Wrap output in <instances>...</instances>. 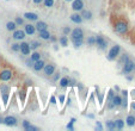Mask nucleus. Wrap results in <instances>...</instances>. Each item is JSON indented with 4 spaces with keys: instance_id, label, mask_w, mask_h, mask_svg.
<instances>
[{
    "instance_id": "nucleus-1",
    "label": "nucleus",
    "mask_w": 135,
    "mask_h": 131,
    "mask_svg": "<svg viewBox=\"0 0 135 131\" xmlns=\"http://www.w3.org/2000/svg\"><path fill=\"white\" fill-rule=\"evenodd\" d=\"M114 30L119 35H126L128 32V23L124 20H117L114 25Z\"/></svg>"
},
{
    "instance_id": "nucleus-32",
    "label": "nucleus",
    "mask_w": 135,
    "mask_h": 131,
    "mask_svg": "<svg viewBox=\"0 0 135 131\" xmlns=\"http://www.w3.org/2000/svg\"><path fill=\"white\" fill-rule=\"evenodd\" d=\"M14 23L17 24V26L24 25V19H23V18H21V17H17V18L14 19Z\"/></svg>"
},
{
    "instance_id": "nucleus-49",
    "label": "nucleus",
    "mask_w": 135,
    "mask_h": 131,
    "mask_svg": "<svg viewBox=\"0 0 135 131\" xmlns=\"http://www.w3.org/2000/svg\"><path fill=\"white\" fill-rule=\"evenodd\" d=\"M3 119H4V118H3V116L0 114V123H3Z\"/></svg>"
},
{
    "instance_id": "nucleus-42",
    "label": "nucleus",
    "mask_w": 135,
    "mask_h": 131,
    "mask_svg": "<svg viewBox=\"0 0 135 131\" xmlns=\"http://www.w3.org/2000/svg\"><path fill=\"white\" fill-rule=\"evenodd\" d=\"M29 125H30V122H28V120H24V122H23V128H24V129L28 128Z\"/></svg>"
},
{
    "instance_id": "nucleus-34",
    "label": "nucleus",
    "mask_w": 135,
    "mask_h": 131,
    "mask_svg": "<svg viewBox=\"0 0 135 131\" xmlns=\"http://www.w3.org/2000/svg\"><path fill=\"white\" fill-rule=\"evenodd\" d=\"M74 122H76V119L72 118L69 123L67 124V129H68V130H74V128H73V124H74Z\"/></svg>"
},
{
    "instance_id": "nucleus-19",
    "label": "nucleus",
    "mask_w": 135,
    "mask_h": 131,
    "mask_svg": "<svg viewBox=\"0 0 135 131\" xmlns=\"http://www.w3.org/2000/svg\"><path fill=\"white\" fill-rule=\"evenodd\" d=\"M38 34H39V37H41L42 39H46V41H47V39H49V38H50V36H52V35L49 34V31H48V30L38 31Z\"/></svg>"
},
{
    "instance_id": "nucleus-16",
    "label": "nucleus",
    "mask_w": 135,
    "mask_h": 131,
    "mask_svg": "<svg viewBox=\"0 0 135 131\" xmlns=\"http://www.w3.org/2000/svg\"><path fill=\"white\" fill-rule=\"evenodd\" d=\"M71 20H72L73 23H76V24H80L81 22H83V17H81V14H79L78 12L73 13V14L71 15Z\"/></svg>"
},
{
    "instance_id": "nucleus-31",
    "label": "nucleus",
    "mask_w": 135,
    "mask_h": 131,
    "mask_svg": "<svg viewBox=\"0 0 135 131\" xmlns=\"http://www.w3.org/2000/svg\"><path fill=\"white\" fill-rule=\"evenodd\" d=\"M43 4L46 7H53L54 6V0H43Z\"/></svg>"
},
{
    "instance_id": "nucleus-9",
    "label": "nucleus",
    "mask_w": 135,
    "mask_h": 131,
    "mask_svg": "<svg viewBox=\"0 0 135 131\" xmlns=\"http://www.w3.org/2000/svg\"><path fill=\"white\" fill-rule=\"evenodd\" d=\"M71 36L72 38H84V31L80 28H76L71 31Z\"/></svg>"
},
{
    "instance_id": "nucleus-41",
    "label": "nucleus",
    "mask_w": 135,
    "mask_h": 131,
    "mask_svg": "<svg viewBox=\"0 0 135 131\" xmlns=\"http://www.w3.org/2000/svg\"><path fill=\"white\" fill-rule=\"evenodd\" d=\"M96 129H97V130L101 131V130H103V126L101 125V123H98V122H97V124H96Z\"/></svg>"
},
{
    "instance_id": "nucleus-27",
    "label": "nucleus",
    "mask_w": 135,
    "mask_h": 131,
    "mask_svg": "<svg viewBox=\"0 0 135 131\" xmlns=\"http://www.w3.org/2000/svg\"><path fill=\"white\" fill-rule=\"evenodd\" d=\"M11 50H12V51H14V53L21 51V44H18V43L11 44Z\"/></svg>"
},
{
    "instance_id": "nucleus-47",
    "label": "nucleus",
    "mask_w": 135,
    "mask_h": 131,
    "mask_svg": "<svg viewBox=\"0 0 135 131\" xmlns=\"http://www.w3.org/2000/svg\"><path fill=\"white\" fill-rule=\"evenodd\" d=\"M59 77H60V74H56V75H55V77H54V81H56Z\"/></svg>"
},
{
    "instance_id": "nucleus-24",
    "label": "nucleus",
    "mask_w": 135,
    "mask_h": 131,
    "mask_svg": "<svg viewBox=\"0 0 135 131\" xmlns=\"http://www.w3.org/2000/svg\"><path fill=\"white\" fill-rule=\"evenodd\" d=\"M59 43L61 44L62 46H67L68 45V38H67V36L66 35H63V36H61L59 38Z\"/></svg>"
},
{
    "instance_id": "nucleus-8",
    "label": "nucleus",
    "mask_w": 135,
    "mask_h": 131,
    "mask_svg": "<svg viewBox=\"0 0 135 131\" xmlns=\"http://www.w3.org/2000/svg\"><path fill=\"white\" fill-rule=\"evenodd\" d=\"M3 123L7 126H14L17 125V118L13 116H7L3 119Z\"/></svg>"
},
{
    "instance_id": "nucleus-35",
    "label": "nucleus",
    "mask_w": 135,
    "mask_h": 131,
    "mask_svg": "<svg viewBox=\"0 0 135 131\" xmlns=\"http://www.w3.org/2000/svg\"><path fill=\"white\" fill-rule=\"evenodd\" d=\"M25 130H26V131H38V128H37V126H34V125H31V124H30V125H29L28 128H25Z\"/></svg>"
},
{
    "instance_id": "nucleus-10",
    "label": "nucleus",
    "mask_w": 135,
    "mask_h": 131,
    "mask_svg": "<svg viewBox=\"0 0 135 131\" xmlns=\"http://www.w3.org/2000/svg\"><path fill=\"white\" fill-rule=\"evenodd\" d=\"M42 70H43L44 74L47 75V76H50V75H53L55 72V66L54 64H44V67Z\"/></svg>"
},
{
    "instance_id": "nucleus-51",
    "label": "nucleus",
    "mask_w": 135,
    "mask_h": 131,
    "mask_svg": "<svg viewBox=\"0 0 135 131\" xmlns=\"http://www.w3.org/2000/svg\"><path fill=\"white\" fill-rule=\"evenodd\" d=\"M134 69H135V64H134Z\"/></svg>"
},
{
    "instance_id": "nucleus-40",
    "label": "nucleus",
    "mask_w": 135,
    "mask_h": 131,
    "mask_svg": "<svg viewBox=\"0 0 135 131\" xmlns=\"http://www.w3.org/2000/svg\"><path fill=\"white\" fill-rule=\"evenodd\" d=\"M114 92L112 91H109V98H108V101H111L112 100V98H114Z\"/></svg>"
},
{
    "instance_id": "nucleus-7",
    "label": "nucleus",
    "mask_w": 135,
    "mask_h": 131,
    "mask_svg": "<svg viewBox=\"0 0 135 131\" xmlns=\"http://www.w3.org/2000/svg\"><path fill=\"white\" fill-rule=\"evenodd\" d=\"M72 8H73V11H76V12L81 11L84 8V0H73Z\"/></svg>"
},
{
    "instance_id": "nucleus-3",
    "label": "nucleus",
    "mask_w": 135,
    "mask_h": 131,
    "mask_svg": "<svg viewBox=\"0 0 135 131\" xmlns=\"http://www.w3.org/2000/svg\"><path fill=\"white\" fill-rule=\"evenodd\" d=\"M94 44H96L101 50H105V49L108 48V41L104 38L103 36H97L96 37V43Z\"/></svg>"
},
{
    "instance_id": "nucleus-14",
    "label": "nucleus",
    "mask_w": 135,
    "mask_h": 131,
    "mask_svg": "<svg viewBox=\"0 0 135 131\" xmlns=\"http://www.w3.org/2000/svg\"><path fill=\"white\" fill-rule=\"evenodd\" d=\"M44 61H42V60H38V61H35L34 62V66H32V68H34L35 72H41L42 69H43L44 67Z\"/></svg>"
},
{
    "instance_id": "nucleus-11",
    "label": "nucleus",
    "mask_w": 135,
    "mask_h": 131,
    "mask_svg": "<svg viewBox=\"0 0 135 131\" xmlns=\"http://www.w3.org/2000/svg\"><path fill=\"white\" fill-rule=\"evenodd\" d=\"M24 31H25L26 35L32 36V35L36 32V28H35V25H32V24H26V25H24Z\"/></svg>"
},
{
    "instance_id": "nucleus-20",
    "label": "nucleus",
    "mask_w": 135,
    "mask_h": 131,
    "mask_svg": "<svg viewBox=\"0 0 135 131\" xmlns=\"http://www.w3.org/2000/svg\"><path fill=\"white\" fill-rule=\"evenodd\" d=\"M72 42H73V45L76 46V48H79V46L83 45L84 38H72Z\"/></svg>"
},
{
    "instance_id": "nucleus-4",
    "label": "nucleus",
    "mask_w": 135,
    "mask_h": 131,
    "mask_svg": "<svg viewBox=\"0 0 135 131\" xmlns=\"http://www.w3.org/2000/svg\"><path fill=\"white\" fill-rule=\"evenodd\" d=\"M134 62L130 61V60H128L126 63H123V68H122V73L123 74H130V73L134 70Z\"/></svg>"
},
{
    "instance_id": "nucleus-21",
    "label": "nucleus",
    "mask_w": 135,
    "mask_h": 131,
    "mask_svg": "<svg viewBox=\"0 0 135 131\" xmlns=\"http://www.w3.org/2000/svg\"><path fill=\"white\" fill-rule=\"evenodd\" d=\"M114 123H115V129H118V130H122L123 126H124V122L122 119H116Z\"/></svg>"
},
{
    "instance_id": "nucleus-50",
    "label": "nucleus",
    "mask_w": 135,
    "mask_h": 131,
    "mask_svg": "<svg viewBox=\"0 0 135 131\" xmlns=\"http://www.w3.org/2000/svg\"><path fill=\"white\" fill-rule=\"evenodd\" d=\"M65 1H73V0H65Z\"/></svg>"
},
{
    "instance_id": "nucleus-29",
    "label": "nucleus",
    "mask_w": 135,
    "mask_h": 131,
    "mask_svg": "<svg viewBox=\"0 0 135 131\" xmlns=\"http://www.w3.org/2000/svg\"><path fill=\"white\" fill-rule=\"evenodd\" d=\"M105 126H107V129H109V130H115V123H114V120H108L107 124H105Z\"/></svg>"
},
{
    "instance_id": "nucleus-28",
    "label": "nucleus",
    "mask_w": 135,
    "mask_h": 131,
    "mask_svg": "<svg viewBox=\"0 0 135 131\" xmlns=\"http://www.w3.org/2000/svg\"><path fill=\"white\" fill-rule=\"evenodd\" d=\"M30 59L32 60V61H38V60H41V54H39V53H37V51H34L31 54V57H30Z\"/></svg>"
},
{
    "instance_id": "nucleus-30",
    "label": "nucleus",
    "mask_w": 135,
    "mask_h": 131,
    "mask_svg": "<svg viewBox=\"0 0 135 131\" xmlns=\"http://www.w3.org/2000/svg\"><path fill=\"white\" fill-rule=\"evenodd\" d=\"M86 42H87V45H94V43H96V37H94V36H90Z\"/></svg>"
},
{
    "instance_id": "nucleus-45",
    "label": "nucleus",
    "mask_w": 135,
    "mask_h": 131,
    "mask_svg": "<svg viewBox=\"0 0 135 131\" xmlns=\"http://www.w3.org/2000/svg\"><path fill=\"white\" fill-rule=\"evenodd\" d=\"M32 1H34V4H37V5L41 4V3H43V0H32Z\"/></svg>"
},
{
    "instance_id": "nucleus-22",
    "label": "nucleus",
    "mask_w": 135,
    "mask_h": 131,
    "mask_svg": "<svg viewBox=\"0 0 135 131\" xmlns=\"http://www.w3.org/2000/svg\"><path fill=\"white\" fill-rule=\"evenodd\" d=\"M6 29H7L8 31H14L17 29V24L14 23V22H7V23H6Z\"/></svg>"
},
{
    "instance_id": "nucleus-13",
    "label": "nucleus",
    "mask_w": 135,
    "mask_h": 131,
    "mask_svg": "<svg viewBox=\"0 0 135 131\" xmlns=\"http://www.w3.org/2000/svg\"><path fill=\"white\" fill-rule=\"evenodd\" d=\"M24 18L30 22H37L38 20V15L34 12H26V13H24Z\"/></svg>"
},
{
    "instance_id": "nucleus-46",
    "label": "nucleus",
    "mask_w": 135,
    "mask_h": 131,
    "mask_svg": "<svg viewBox=\"0 0 135 131\" xmlns=\"http://www.w3.org/2000/svg\"><path fill=\"white\" fill-rule=\"evenodd\" d=\"M50 41H52V42H55V41H56V37H54V36H50Z\"/></svg>"
},
{
    "instance_id": "nucleus-48",
    "label": "nucleus",
    "mask_w": 135,
    "mask_h": 131,
    "mask_svg": "<svg viewBox=\"0 0 135 131\" xmlns=\"http://www.w3.org/2000/svg\"><path fill=\"white\" fill-rule=\"evenodd\" d=\"M132 108L135 111V101H134V103H132Z\"/></svg>"
},
{
    "instance_id": "nucleus-18",
    "label": "nucleus",
    "mask_w": 135,
    "mask_h": 131,
    "mask_svg": "<svg viewBox=\"0 0 135 131\" xmlns=\"http://www.w3.org/2000/svg\"><path fill=\"white\" fill-rule=\"evenodd\" d=\"M111 103L114 104L115 107H116V106H121V104H122V97H121V95H114Z\"/></svg>"
},
{
    "instance_id": "nucleus-23",
    "label": "nucleus",
    "mask_w": 135,
    "mask_h": 131,
    "mask_svg": "<svg viewBox=\"0 0 135 131\" xmlns=\"http://www.w3.org/2000/svg\"><path fill=\"white\" fill-rule=\"evenodd\" d=\"M126 124L128 126H134L135 125V117L134 116H128L126 119Z\"/></svg>"
},
{
    "instance_id": "nucleus-2",
    "label": "nucleus",
    "mask_w": 135,
    "mask_h": 131,
    "mask_svg": "<svg viewBox=\"0 0 135 131\" xmlns=\"http://www.w3.org/2000/svg\"><path fill=\"white\" fill-rule=\"evenodd\" d=\"M119 51H121V46L116 44V45H114L109 50V53H108V55H107V59L109 60V61H114V60H116V57L119 55Z\"/></svg>"
},
{
    "instance_id": "nucleus-5",
    "label": "nucleus",
    "mask_w": 135,
    "mask_h": 131,
    "mask_svg": "<svg viewBox=\"0 0 135 131\" xmlns=\"http://www.w3.org/2000/svg\"><path fill=\"white\" fill-rule=\"evenodd\" d=\"M13 77V73L11 69H4L0 73V80L1 81H8Z\"/></svg>"
},
{
    "instance_id": "nucleus-12",
    "label": "nucleus",
    "mask_w": 135,
    "mask_h": 131,
    "mask_svg": "<svg viewBox=\"0 0 135 131\" xmlns=\"http://www.w3.org/2000/svg\"><path fill=\"white\" fill-rule=\"evenodd\" d=\"M30 45H29V43H26V42H22L21 43V53L23 55H29L30 54Z\"/></svg>"
},
{
    "instance_id": "nucleus-6",
    "label": "nucleus",
    "mask_w": 135,
    "mask_h": 131,
    "mask_svg": "<svg viewBox=\"0 0 135 131\" xmlns=\"http://www.w3.org/2000/svg\"><path fill=\"white\" fill-rule=\"evenodd\" d=\"M26 36L25 31L24 30H14L13 31V35H12V38L14 39V41H21V39H24Z\"/></svg>"
},
{
    "instance_id": "nucleus-26",
    "label": "nucleus",
    "mask_w": 135,
    "mask_h": 131,
    "mask_svg": "<svg viewBox=\"0 0 135 131\" xmlns=\"http://www.w3.org/2000/svg\"><path fill=\"white\" fill-rule=\"evenodd\" d=\"M68 83H69V80H68V77H62V79L60 80V86H61L62 88L67 87Z\"/></svg>"
},
{
    "instance_id": "nucleus-17",
    "label": "nucleus",
    "mask_w": 135,
    "mask_h": 131,
    "mask_svg": "<svg viewBox=\"0 0 135 131\" xmlns=\"http://www.w3.org/2000/svg\"><path fill=\"white\" fill-rule=\"evenodd\" d=\"M81 17H83V19H86V20H91L92 19V12L88 10H81Z\"/></svg>"
},
{
    "instance_id": "nucleus-36",
    "label": "nucleus",
    "mask_w": 135,
    "mask_h": 131,
    "mask_svg": "<svg viewBox=\"0 0 135 131\" xmlns=\"http://www.w3.org/2000/svg\"><path fill=\"white\" fill-rule=\"evenodd\" d=\"M71 31H72V30H71V28H69V26H66V28H63V29H62V32H63V35H66V36H67L68 34H71Z\"/></svg>"
},
{
    "instance_id": "nucleus-33",
    "label": "nucleus",
    "mask_w": 135,
    "mask_h": 131,
    "mask_svg": "<svg viewBox=\"0 0 135 131\" xmlns=\"http://www.w3.org/2000/svg\"><path fill=\"white\" fill-rule=\"evenodd\" d=\"M129 60V56H128L127 54H124V55H122V57H121V60H119V63H126V62Z\"/></svg>"
},
{
    "instance_id": "nucleus-25",
    "label": "nucleus",
    "mask_w": 135,
    "mask_h": 131,
    "mask_svg": "<svg viewBox=\"0 0 135 131\" xmlns=\"http://www.w3.org/2000/svg\"><path fill=\"white\" fill-rule=\"evenodd\" d=\"M29 45H30V50H36V49L41 45V43H39V42H37V41H32V42H30V43H29Z\"/></svg>"
},
{
    "instance_id": "nucleus-38",
    "label": "nucleus",
    "mask_w": 135,
    "mask_h": 131,
    "mask_svg": "<svg viewBox=\"0 0 135 131\" xmlns=\"http://www.w3.org/2000/svg\"><path fill=\"white\" fill-rule=\"evenodd\" d=\"M3 100H4V104H7V100H8V93H3Z\"/></svg>"
},
{
    "instance_id": "nucleus-43",
    "label": "nucleus",
    "mask_w": 135,
    "mask_h": 131,
    "mask_svg": "<svg viewBox=\"0 0 135 131\" xmlns=\"http://www.w3.org/2000/svg\"><path fill=\"white\" fill-rule=\"evenodd\" d=\"M59 100H60V103L62 104L63 101H65V95H60V97H59Z\"/></svg>"
},
{
    "instance_id": "nucleus-37",
    "label": "nucleus",
    "mask_w": 135,
    "mask_h": 131,
    "mask_svg": "<svg viewBox=\"0 0 135 131\" xmlns=\"http://www.w3.org/2000/svg\"><path fill=\"white\" fill-rule=\"evenodd\" d=\"M0 92H1V94H3V93H8V87L5 85H3L0 87Z\"/></svg>"
},
{
    "instance_id": "nucleus-39",
    "label": "nucleus",
    "mask_w": 135,
    "mask_h": 131,
    "mask_svg": "<svg viewBox=\"0 0 135 131\" xmlns=\"http://www.w3.org/2000/svg\"><path fill=\"white\" fill-rule=\"evenodd\" d=\"M25 63H26V66H28V67H32V66H34V61H32L31 59L28 60V61H26Z\"/></svg>"
},
{
    "instance_id": "nucleus-15",
    "label": "nucleus",
    "mask_w": 135,
    "mask_h": 131,
    "mask_svg": "<svg viewBox=\"0 0 135 131\" xmlns=\"http://www.w3.org/2000/svg\"><path fill=\"white\" fill-rule=\"evenodd\" d=\"M37 31H42V30H48V24L46 22H42V20H37L36 25H35Z\"/></svg>"
},
{
    "instance_id": "nucleus-44",
    "label": "nucleus",
    "mask_w": 135,
    "mask_h": 131,
    "mask_svg": "<svg viewBox=\"0 0 135 131\" xmlns=\"http://www.w3.org/2000/svg\"><path fill=\"white\" fill-rule=\"evenodd\" d=\"M50 103L54 104V105L56 104V99H55V97H52V98H50Z\"/></svg>"
}]
</instances>
